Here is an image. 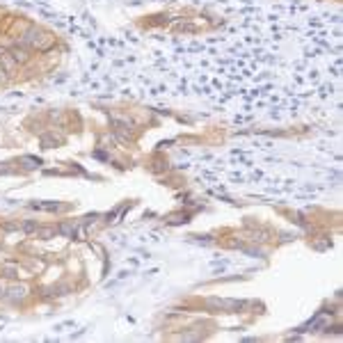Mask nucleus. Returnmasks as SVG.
<instances>
[{
    "mask_svg": "<svg viewBox=\"0 0 343 343\" xmlns=\"http://www.w3.org/2000/svg\"><path fill=\"white\" fill-rule=\"evenodd\" d=\"M19 71V64H16V59L7 53H0V73H7V76H14V73Z\"/></svg>",
    "mask_w": 343,
    "mask_h": 343,
    "instance_id": "1",
    "label": "nucleus"
},
{
    "mask_svg": "<svg viewBox=\"0 0 343 343\" xmlns=\"http://www.w3.org/2000/svg\"><path fill=\"white\" fill-rule=\"evenodd\" d=\"M9 55L16 59V64H26V62H30V51H28L23 44H21V46H12V48H9Z\"/></svg>",
    "mask_w": 343,
    "mask_h": 343,
    "instance_id": "2",
    "label": "nucleus"
},
{
    "mask_svg": "<svg viewBox=\"0 0 343 343\" xmlns=\"http://www.w3.org/2000/svg\"><path fill=\"white\" fill-rule=\"evenodd\" d=\"M9 295H5L7 300H12V302H19V300H23L26 297V293H28V288L23 284H19V286H12V288L7 290Z\"/></svg>",
    "mask_w": 343,
    "mask_h": 343,
    "instance_id": "3",
    "label": "nucleus"
},
{
    "mask_svg": "<svg viewBox=\"0 0 343 343\" xmlns=\"http://www.w3.org/2000/svg\"><path fill=\"white\" fill-rule=\"evenodd\" d=\"M39 238H44V240H48V238H53L55 233H57V229H37L34 231Z\"/></svg>",
    "mask_w": 343,
    "mask_h": 343,
    "instance_id": "4",
    "label": "nucleus"
},
{
    "mask_svg": "<svg viewBox=\"0 0 343 343\" xmlns=\"http://www.w3.org/2000/svg\"><path fill=\"white\" fill-rule=\"evenodd\" d=\"M2 272H5V277H16V275H19V270H16L14 265H5V268H2Z\"/></svg>",
    "mask_w": 343,
    "mask_h": 343,
    "instance_id": "5",
    "label": "nucleus"
}]
</instances>
